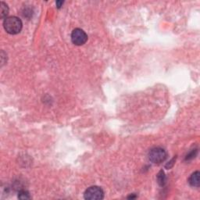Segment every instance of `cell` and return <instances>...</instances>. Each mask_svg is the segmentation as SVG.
<instances>
[{
	"mask_svg": "<svg viewBox=\"0 0 200 200\" xmlns=\"http://www.w3.org/2000/svg\"><path fill=\"white\" fill-rule=\"evenodd\" d=\"M3 27L7 33L10 35H17L22 30L23 24L20 18L17 17H9L5 18Z\"/></svg>",
	"mask_w": 200,
	"mask_h": 200,
	"instance_id": "cell-1",
	"label": "cell"
},
{
	"mask_svg": "<svg viewBox=\"0 0 200 200\" xmlns=\"http://www.w3.org/2000/svg\"><path fill=\"white\" fill-rule=\"evenodd\" d=\"M167 154L165 149L160 147H155L149 153V159L152 163L160 164L167 159Z\"/></svg>",
	"mask_w": 200,
	"mask_h": 200,
	"instance_id": "cell-2",
	"label": "cell"
},
{
	"mask_svg": "<svg viewBox=\"0 0 200 200\" xmlns=\"http://www.w3.org/2000/svg\"><path fill=\"white\" fill-rule=\"evenodd\" d=\"M84 198L87 200H100L104 198V191L100 187L91 186L86 189Z\"/></svg>",
	"mask_w": 200,
	"mask_h": 200,
	"instance_id": "cell-3",
	"label": "cell"
},
{
	"mask_svg": "<svg viewBox=\"0 0 200 200\" xmlns=\"http://www.w3.org/2000/svg\"><path fill=\"white\" fill-rule=\"evenodd\" d=\"M71 41L76 45H82L88 41V35L82 29L75 28L71 33Z\"/></svg>",
	"mask_w": 200,
	"mask_h": 200,
	"instance_id": "cell-4",
	"label": "cell"
},
{
	"mask_svg": "<svg viewBox=\"0 0 200 200\" xmlns=\"http://www.w3.org/2000/svg\"><path fill=\"white\" fill-rule=\"evenodd\" d=\"M199 175L200 173L199 171L194 172L188 179V182L190 185L192 187H196V188H199L200 185V180H199Z\"/></svg>",
	"mask_w": 200,
	"mask_h": 200,
	"instance_id": "cell-5",
	"label": "cell"
},
{
	"mask_svg": "<svg viewBox=\"0 0 200 200\" xmlns=\"http://www.w3.org/2000/svg\"><path fill=\"white\" fill-rule=\"evenodd\" d=\"M166 181H167V179H166V175H165L164 172L163 171H160L157 174L158 184L160 186H163L166 184Z\"/></svg>",
	"mask_w": 200,
	"mask_h": 200,
	"instance_id": "cell-6",
	"label": "cell"
},
{
	"mask_svg": "<svg viewBox=\"0 0 200 200\" xmlns=\"http://www.w3.org/2000/svg\"><path fill=\"white\" fill-rule=\"evenodd\" d=\"M9 14V8L4 2H1V17L4 19Z\"/></svg>",
	"mask_w": 200,
	"mask_h": 200,
	"instance_id": "cell-7",
	"label": "cell"
},
{
	"mask_svg": "<svg viewBox=\"0 0 200 200\" xmlns=\"http://www.w3.org/2000/svg\"><path fill=\"white\" fill-rule=\"evenodd\" d=\"M18 198L20 199H30L31 198L30 193L26 190H21L18 193Z\"/></svg>",
	"mask_w": 200,
	"mask_h": 200,
	"instance_id": "cell-8",
	"label": "cell"
},
{
	"mask_svg": "<svg viewBox=\"0 0 200 200\" xmlns=\"http://www.w3.org/2000/svg\"><path fill=\"white\" fill-rule=\"evenodd\" d=\"M196 153H197V150H194V151H192L191 153H189L188 155H187L186 156V160H190V159H192L193 157H195V156L196 155Z\"/></svg>",
	"mask_w": 200,
	"mask_h": 200,
	"instance_id": "cell-9",
	"label": "cell"
},
{
	"mask_svg": "<svg viewBox=\"0 0 200 200\" xmlns=\"http://www.w3.org/2000/svg\"><path fill=\"white\" fill-rule=\"evenodd\" d=\"M56 4L58 9H60V7L63 6V1H56Z\"/></svg>",
	"mask_w": 200,
	"mask_h": 200,
	"instance_id": "cell-10",
	"label": "cell"
},
{
	"mask_svg": "<svg viewBox=\"0 0 200 200\" xmlns=\"http://www.w3.org/2000/svg\"><path fill=\"white\" fill-rule=\"evenodd\" d=\"M127 198H128V199H135V198H136V196H128V197H127Z\"/></svg>",
	"mask_w": 200,
	"mask_h": 200,
	"instance_id": "cell-11",
	"label": "cell"
}]
</instances>
